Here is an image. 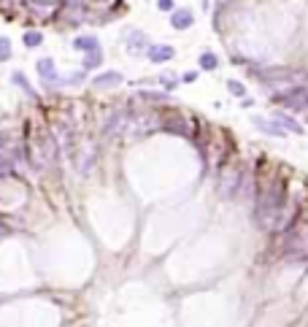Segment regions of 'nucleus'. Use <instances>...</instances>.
<instances>
[{
	"instance_id": "nucleus-1",
	"label": "nucleus",
	"mask_w": 308,
	"mask_h": 327,
	"mask_svg": "<svg viewBox=\"0 0 308 327\" xmlns=\"http://www.w3.org/2000/svg\"><path fill=\"white\" fill-rule=\"evenodd\" d=\"M170 57H173V49H170V46H154L149 52L151 62H165V60H170Z\"/></svg>"
},
{
	"instance_id": "nucleus-2",
	"label": "nucleus",
	"mask_w": 308,
	"mask_h": 327,
	"mask_svg": "<svg viewBox=\"0 0 308 327\" xmlns=\"http://www.w3.org/2000/svg\"><path fill=\"white\" fill-rule=\"evenodd\" d=\"M170 22H173V27L184 30V27H189V24H192V14H189V11H176Z\"/></svg>"
},
{
	"instance_id": "nucleus-3",
	"label": "nucleus",
	"mask_w": 308,
	"mask_h": 327,
	"mask_svg": "<svg viewBox=\"0 0 308 327\" xmlns=\"http://www.w3.org/2000/svg\"><path fill=\"white\" fill-rule=\"evenodd\" d=\"M76 46L82 49V52H98V41H95V38H79Z\"/></svg>"
},
{
	"instance_id": "nucleus-4",
	"label": "nucleus",
	"mask_w": 308,
	"mask_h": 327,
	"mask_svg": "<svg viewBox=\"0 0 308 327\" xmlns=\"http://www.w3.org/2000/svg\"><path fill=\"white\" fill-rule=\"evenodd\" d=\"M54 65H52V60H41V62H38V70H41V76L43 79H49V82H52L54 79Z\"/></svg>"
},
{
	"instance_id": "nucleus-5",
	"label": "nucleus",
	"mask_w": 308,
	"mask_h": 327,
	"mask_svg": "<svg viewBox=\"0 0 308 327\" xmlns=\"http://www.w3.org/2000/svg\"><path fill=\"white\" fill-rule=\"evenodd\" d=\"M200 65H203V68H205V70L216 68V57H214V54H208V52H205V54H203V57H200Z\"/></svg>"
},
{
	"instance_id": "nucleus-6",
	"label": "nucleus",
	"mask_w": 308,
	"mask_h": 327,
	"mask_svg": "<svg viewBox=\"0 0 308 327\" xmlns=\"http://www.w3.org/2000/svg\"><path fill=\"white\" fill-rule=\"evenodd\" d=\"M24 43H27V46H38V43H41V35H38V33H27V35H24Z\"/></svg>"
},
{
	"instance_id": "nucleus-7",
	"label": "nucleus",
	"mask_w": 308,
	"mask_h": 327,
	"mask_svg": "<svg viewBox=\"0 0 308 327\" xmlns=\"http://www.w3.org/2000/svg\"><path fill=\"white\" fill-rule=\"evenodd\" d=\"M114 82H119V76H117V73H111V76H100L95 84H98V87H103V84H114Z\"/></svg>"
},
{
	"instance_id": "nucleus-8",
	"label": "nucleus",
	"mask_w": 308,
	"mask_h": 327,
	"mask_svg": "<svg viewBox=\"0 0 308 327\" xmlns=\"http://www.w3.org/2000/svg\"><path fill=\"white\" fill-rule=\"evenodd\" d=\"M0 60H8V38H0Z\"/></svg>"
},
{
	"instance_id": "nucleus-9",
	"label": "nucleus",
	"mask_w": 308,
	"mask_h": 327,
	"mask_svg": "<svg viewBox=\"0 0 308 327\" xmlns=\"http://www.w3.org/2000/svg\"><path fill=\"white\" fill-rule=\"evenodd\" d=\"M230 89H233L235 95H244V84L241 82H230Z\"/></svg>"
},
{
	"instance_id": "nucleus-10",
	"label": "nucleus",
	"mask_w": 308,
	"mask_h": 327,
	"mask_svg": "<svg viewBox=\"0 0 308 327\" xmlns=\"http://www.w3.org/2000/svg\"><path fill=\"white\" fill-rule=\"evenodd\" d=\"M160 8H163V11H170V8H173V0H160Z\"/></svg>"
}]
</instances>
